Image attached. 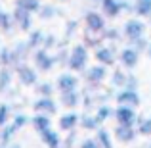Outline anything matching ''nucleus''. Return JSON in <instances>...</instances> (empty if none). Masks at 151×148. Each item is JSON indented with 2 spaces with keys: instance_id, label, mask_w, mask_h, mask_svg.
<instances>
[{
  "instance_id": "obj_29",
  "label": "nucleus",
  "mask_w": 151,
  "mask_h": 148,
  "mask_svg": "<svg viewBox=\"0 0 151 148\" xmlns=\"http://www.w3.org/2000/svg\"><path fill=\"white\" fill-rule=\"evenodd\" d=\"M134 14L138 17H151V0H134Z\"/></svg>"
},
{
  "instance_id": "obj_6",
  "label": "nucleus",
  "mask_w": 151,
  "mask_h": 148,
  "mask_svg": "<svg viewBox=\"0 0 151 148\" xmlns=\"http://www.w3.org/2000/svg\"><path fill=\"white\" fill-rule=\"evenodd\" d=\"M84 27L92 33H103L107 27V17L101 14V10H88L84 14Z\"/></svg>"
},
{
  "instance_id": "obj_43",
  "label": "nucleus",
  "mask_w": 151,
  "mask_h": 148,
  "mask_svg": "<svg viewBox=\"0 0 151 148\" xmlns=\"http://www.w3.org/2000/svg\"><path fill=\"white\" fill-rule=\"evenodd\" d=\"M75 142H77V129L67 133V137L61 142V148H75Z\"/></svg>"
},
{
  "instance_id": "obj_36",
  "label": "nucleus",
  "mask_w": 151,
  "mask_h": 148,
  "mask_svg": "<svg viewBox=\"0 0 151 148\" xmlns=\"http://www.w3.org/2000/svg\"><path fill=\"white\" fill-rule=\"evenodd\" d=\"M136 131L142 137H151V117H138L136 121Z\"/></svg>"
},
{
  "instance_id": "obj_21",
  "label": "nucleus",
  "mask_w": 151,
  "mask_h": 148,
  "mask_svg": "<svg viewBox=\"0 0 151 148\" xmlns=\"http://www.w3.org/2000/svg\"><path fill=\"white\" fill-rule=\"evenodd\" d=\"M37 15L40 19H44V21H50V19H55L61 15V10H59L55 4H42L40 10L37 12Z\"/></svg>"
},
{
  "instance_id": "obj_44",
  "label": "nucleus",
  "mask_w": 151,
  "mask_h": 148,
  "mask_svg": "<svg viewBox=\"0 0 151 148\" xmlns=\"http://www.w3.org/2000/svg\"><path fill=\"white\" fill-rule=\"evenodd\" d=\"M126 89H134V90H138V87H140V81H138V77L136 75H130L128 73V77H126Z\"/></svg>"
},
{
  "instance_id": "obj_16",
  "label": "nucleus",
  "mask_w": 151,
  "mask_h": 148,
  "mask_svg": "<svg viewBox=\"0 0 151 148\" xmlns=\"http://www.w3.org/2000/svg\"><path fill=\"white\" fill-rule=\"evenodd\" d=\"M59 102H61V106L69 108V110H75V108H78L81 102H82V93L78 89L63 90V93H59Z\"/></svg>"
},
{
  "instance_id": "obj_13",
  "label": "nucleus",
  "mask_w": 151,
  "mask_h": 148,
  "mask_svg": "<svg viewBox=\"0 0 151 148\" xmlns=\"http://www.w3.org/2000/svg\"><path fill=\"white\" fill-rule=\"evenodd\" d=\"M122 4H124V0H101L100 2V10H101V14L105 15L107 19H115L121 14H124Z\"/></svg>"
},
{
  "instance_id": "obj_37",
  "label": "nucleus",
  "mask_w": 151,
  "mask_h": 148,
  "mask_svg": "<svg viewBox=\"0 0 151 148\" xmlns=\"http://www.w3.org/2000/svg\"><path fill=\"white\" fill-rule=\"evenodd\" d=\"M69 52L71 48H65V44H59L58 46V52H55V63L58 66H65L67 67V63H69Z\"/></svg>"
},
{
  "instance_id": "obj_5",
  "label": "nucleus",
  "mask_w": 151,
  "mask_h": 148,
  "mask_svg": "<svg viewBox=\"0 0 151 148\" xmlns=\"http://www.w3.org/2000/svg\"><path fill=\"white\" fill-rule=\"evenodd\" d=\"M15 75H17V81L23 87H35L38 83V69L35 66H29L27 62L19 63L15 67Z\"/></svg>"
},
{
  "instance_id": "obj_50",
  "label": "nucleus",
  "mask_w": 151,
  "mask_h": 148,
  "mask_svg": "<svg viewBox=\"0 0 151 148\" xmlns=\"http://www.w3.org/2000/svg\"><path fill=\"white\" fill-rule=\"evenodd\" d=\"M0 14H2V6H0Z\"/></svg>"
},
{
  "instance_id": "obj_38",
  "label": "nucleus",
  "mask_w": 151,
  "mask_h": 148,
  "mask_svg": "<svg viewBox=\"0 0 151 148\" xmlns=\"http://www.w3.org/2000/svg\"><path fill=\"white\" fill-rule=\"evenodd\" d=\"M15 6L25 8V10H29L31 14H37V12L40 10L42 2H40V0H15Z\"/></svg>"
},
{
  "instance_id": "obj_20",
  "label": "nucleus",
  "mask_w": 151,
  "mask_h": 148,
  "mask_svg": "<svg viewBox=\"0 0 151 148\" xmlns=\"http://www.w3.org/2000/svg\"><path fill=\"white\" fill-rule=\"evenodd\" d=\"M78 125L82 127L84 131H98L100 127L103 125V123L98 119L96 114H90V112H84V114L81 115V123Z\"/></svg>"
},
{
  "instance_id": "obj_41",
  "label": "nucleus",
  "mask_w": 151,
  "mask_h": 148,
  "mask_svg": "<svg viewBox=\"0 0 151 148\" xmlns=\"http://www.w3.org/2000/svg\"><path fill=\"white\" fill-rule=\"evenodd\" d=\"M12 121V108L8 104H0V127Z\"/></svg>"
},
{
  "instance_id": "obj_35",
  "label": "nucleus",
  "mask_w": 151,
  "mask_h": 148,
  "mask_svg": "<svg viewBox=\"0 0 151 148\" xmlns=\"http://www.w3.org/2000/svg\"><path fill=\"white\" fill-rule=\"evenodd\" d=\"M78 31V21L77 19H69V21L65 23V33H63V41H59V44H67V42L71 41V39L77 35Z\"/></svg>"
},
{
  "instance_id": "obj_49",
  "label": "nucleus",
  "mask_w": 151,
  "mask_h": 148,
  "mask_svg": "<svg viewBox=\"0 0 151 148\" xmlns=\"http://www.w3.org/2000/svg\"><path fill=\"white\" fill-rule=\"evenodd\" d=\"M147 56L151 58V44H149V48H147Z\"/></svg>"
},
{
  "instance_id": "obj_24",
  "label": "nucleus",
  "mask_w": 151,
  "mask_h": 148,
  "mask_svg": "<svg viewBox=\"0 0 151 148\" xmlns=\"http://www.w3.org/2000/svg\"><path fill=\"white\" fill-rule=\"evenodd\" d=\"M126 77H128V73L126 71H122V67H117V69L111 73V77H109V85L113 87V89H124V85H126Z\"/></svg>"
},
{
  "instance_id": "obj_42",
  "label": "nucleus",
  "mask_w": 151,
  "mask_h": 148,
  "mask_svg": "<svg viewBox=\"0 0 151 148\" xmlns=\"http://www.w3.org/2000/svg\"><path fill=\"white\" fill-rule=\"evenodd\" d=\"M12 123H14V125L17 127V129H23V127H25L27 123H31V117H27L25 114H21V112H19V114L12 115Z\"/></svg>"
},
{
  "instance_id": "obj_32",
  "label": "nucleus",
  "mask_w": 151,
  "mask_h": 148,
  "mask_svg": "<svg viewBox=\"0 0 151 148\" xmlns=\"http://www.w3.org/2000/svg\"><path fill=\"white\" fill-rule=\"evenodd\" d=\"M35 87H37L38 96H54V93L58 90L55 83H52V81H38Z\"/></svg>"
},
{
  "instance_id": "obj_26",
  "label": "nucleus",
  "mask_w": 151,
  "mask_h": 148,
  "mask_svg": "<svg viewBox=\"0 0 151 148\" xmlns=\"http://www.w3.org/2000/svg\"><path fill=\"white\" fill-rule=\"evenodd\" d=\"M0 66L2 67H17V60H15V54L12 48H0Z\"/></svg>"
},
{
  "instance_id": "obj_25",
  "label": "nucleus",
  "mask_w": 151,
  "mask_h": 148,
  "mask_svg": "<svg viewBox=\"0 0 151 148\" xmlns=\"http://www.w3.org/2000/svg\"><path fill=\"white\" fill-rule=\"evenodd\" d=\"M17 127H15L14 125V123H6V125H4V127H0V142H2V144H10V142L12 141H14V139H15V133H17Z\"/></svg>"
},
{
  "instance_id": "obj_4",
  "label": "nucleus",
  "mask_w": 151,
  "mask_h": 148,
  "mask_svg": "<svg viewBox=\"0 0 151 148\" xmlns=\"http://www.w3.org/2000/svg\"><path fill=\"white\" fill-rule=\"evenodd\" d=\"M82 77H84V83L90 87H101L107 79V66H88L84 71H82Z\"/></svg>"
},
{
  "instance_id": "obj_12",
  "label": "nucleus",
  "mask_w": 151,
  "mask_h": 148,
  "mask_svg": "<svg viewBox=\"0 0 151 148\" xmlns=\"http://www.w3.org/2000/svg\"><path fill=\"white\" fill-rule=\"evenodd\" d=\"M113 135H115V139H117V142H121V144H132V142L136 141V137H138V131H136L134 125H122V123H117Z\"/></svg>"
},
{
  "instance_id": "obj_2",
  "label": "nucleus",
  "mask_w": 151,
  "mask_h": 148,
  "mask_svg": "<svg viewBox=\"0 0 151 148\" xmlns=\"http://www.w3.org/2000/svg\"><path fill=\"white\" fill-rule=\"evenodd\" d=\"M94 58H96L98 63L111 67L119 62V48L115 44H111V42H103L101 46H98L94 50Z\"/></svg>"
},
{
  "instance_id": "obj_45",
  "label": "nucleus",
  "mask_w": 151,
  "mask_h": 148,
  "mask_svg": "<svg viewBox=\"0 0 151 148\" xmlns=\"http://www.w3.org/2000/svg\"><path fill=\"white\" fill-rule=\"evenodd\" d=\"M81 148H101L100 142H98V139H84V141L81 142Z\"/></svg>"
},
{
  "instance_id": "obj_3",
  "label": "nucleus",
  "mask_w": 151,
  "mask_h": 148,
  "mask_svg": "<svg viewBox=\"0 0 151 148\" xmlns=\"http://www.w3.org/2000/svg\"><path fill=\"white\" fill-rule=\"evenodd\" d=\"M33 66L37 67L38 71L42 73H48V71L54 69L55 63V56L52 54V50H46V48H37L33 52Z\"/></svg>"
},
{
  "instance_id": "obj_18",
  "label": "nucleus",
  "mask_w": 151,
  "mask_h": 148,
  "mask_svg": "<svg viewBox=\"0 0 151 148\" xmlns=\"http://www.w3.org/2000/svg\"><path fill=\"white\" fill-rule=\"evenodd\" d=\"M52 115H48V114H35L33 117H31V125H33V129L37 131L38 135L40 133H44V131H48V129H52Z\"/></svg>"
},
{
  "instance_id": "obj_7",
  "label": "nucleus",
  "mask_w": 151,
  "mask_h": 148,
  "mask_svg": "<svg viewBox=\"0 0 151 148\" xmlns=\"http://www.w3.org/2000/svg\"><path fill=\"white\" fill-rule=\"evenodd\" d=\"M113 117H115L117 123H122V125H134V127H136V121H138L140 115L136 114V108H134V106H128V104H117Z\"/></svg>"
},
{
  "instance_id": "obj_39",
  "label": "nucleus",
  "mask_w": 151,
  "mask_h": 148,
  "mask_svg": "<svg viewBox=\"0 0 151 148\" xmlns=\"http://www.w3.org/2000/svg\"><path fill=\"white\" fill-rule=\"evenodd\" d=\"M128 44L132 46V48H136V50L142 54V52H147V48H149V44H151V42H149V39L144 35V37H140V39H134V41H128Z\"/></svg>"
},
{
  "instance_id": "obj_48",
  "label": "nucleus",
  "mask_w": 151,
  "mask_h": 148,
  "mask_svg": "<svg viewBox=\"0 0 151 148\" xmlns=\"http://www.w3.org/2000/svg\"><path fill=\"white\" fill-rule=\"evenodd\" d=\"M144 148H151V141H149V142H145V144H144Z\"/></svg>"
},
{
  "instance_id": "obj_46",
  "label": "nucleus",
  "mask_w": 151,
  "mask_h": 148,
  "mask_svg": "<svg viewBox=\"0 0 151 148\" xmlns=\"http://www.w3.org/2000/svg\"><path fill=\"white\" fill-rule=\"evenodd\" d=\"M6 148H23V144H21V142H15V141H12V142H10V144H8Z\"/></svg>"
},
{
  "instance_id": "obj_30",
  "label": "nucleus",
  "mask_w": 151,
  "mask_h": 148,
  "mask_svg": "<svg viewBox=\"0 0 151 148\" xmlns=\"http://www.w3.org/2000/svg\"><path fill=\"white\" fill-rule=\"evenodd\" d=\"M15 27V19H14V14L12 12H4L0 14V31H4V33H12Z\"/></svg>"
},
{
  "instance_id": "obj_11",
  "label": "nucleus",
  "mask_w": 151,
  "mask_h": 148,
  "mask_svg": "<svg viewBox=\"0 0 151 148\" xmlns=\"http://www.w3.org/2000/svg\"><path fill=\"white\" fill-rule=\"evenodd\" d=\"M78 85H81V81H78V73H75V71H71V69L65 71V73H59L58 79H55V87H58L59 93L78 89Z\"/></svg>"
},
{
  "instance_id": "obj_17",
  "label": "nucleus",
  "mask_w": 151,
  "mask_h": 148,
  "mask_svg": "<svg viewBox=\"0 0 151 148\" xmlns=\"http://www.w3.org/2000/svg\"><path fill=\"white\" fill-rule=\"evenodd\" d=\"M81 123V115L75 114V112H67V114H63L61 117H59L58 125L61 131H65V133H69V131H75L77 129V125Z\"/></svg>"
},
{
  "instance_id": "obj_34",
  "label": "nucleus",
  "mask_w": 151,
  "mask_h": 148,
  "mask_svg": "<svg viewBox=\"0 0 151 148\" xmlns=\"http://www.w3.org/2000/svg\"><path fill=\"white\" fill-rule=\"evenodd\" d=\"M94 114L98 115V119H100L101 123H105L107 119H111V117L115 115V108H111L109 104H98Z\"/></svg>"
},
{
  "instance_id": "obj_47",
  "label": "nucleus",
  "mask_w": 151,
  "mask_h": 148,
  "mask_svg": "<svg viewBox=\"0 0 151 148\" xmlns=\"http://www.w3.org/2000/svg\"><path fill=\"white\" fill-rule=\"evenodd\" d=\"M90 2H92V4H98V6H100V2H101V0H90Z\"/></svg>"
},
{
  "instance_id": "obj_9",
  "label": "nucleus",
  "mask_w": 151,
  "mask_h": 148,
  "mask_svg": "<svg viewBox=\"0 0 151 148\" xmlns=\"http://www.w3.org/2000/svg\"><path fill=\"white\" fill-rule=\"evenodd\" d=\"M14 19H15V27H17L19 31H23V33H29L31 29H33V15L29 10H25V8H19L15 6L14 8Z\"/></svg>"
},
{
  "instance_id": "obj_15",
  "label": "nucleus",
  "mask_w": 151,
  "mask_h": 148,
  "mask_svg": "<svg viewBox=\"0 0 151 148\" xmlns=\"http://www.w3.org/2000/svg\"><path fill=\"white\" fill-rule=\"evenodd\" d=\"M33 110L38 112V114L54 115L55 112H58V102L54 100V96H38L33 102Z\"/></svg>"
},
{
  "instance_id": "obj_10",
  "label": "nucleus",
  "mask_w": 151,
  "mask_h": 148,
  "mask_svg": "<svg viewBox=\"0 0 151 148\" xmlns=\"http://www.w3.org/2000/svg\"><path fill=\"white\" fill-rule=\"evenodd\" d=\"M119 62H121V66L124 67V69H134V67L138 66V62H140V52L136 48H132V46H122L121 50H119Z\"/></svg>"
},
{
  "instance_id": "obj_19",
  "label": "nucleus",
  "mask_w": 151,
  "mask_h": 148,
  "mask_svg": "<svg viewBox=\"0 0 151 148\" xmlns=\"http://www.w3.org/2000/svg\"><path fill=\"white\" fill-rule=\"evenodd\" d=\"M40 139H42V142H44L46 148H61V142H63L61 135L55 129H48V131H44V133H40Z\"/></svg>"
},
{
  "instance_id": "obj_31",
  "label": "nucleus",
  "mask_w": 151,
  "mask_h": 148,
  "mask_svg": "<svg viewBox=\"0 0 151 148\" xmlns=\"http://www.w3.org/2000/svg\"><path fill=\"white\" fill-rule=\"evenodd\" d=\"M12 81H14L12 67H2V69H0V93H6V90H10Z\"/></svg>"
},
{
  "instance_id": "obj_33",
  "label": "nucleus",
  "mask_w": 151,
  "mask_h": 148,
  "mask_svg": "<svg viewBox=\"0 0 151 148\" xmlns=\"http://www.w3.org/2000/svg\"><path fill=\"white\" fill-rule=\"evenodd\" d=\"M96 139H98V142H100L101 148H115L113 137H111V133L105 129V127H100V129L96 131Z\"/></svg>"
},
{
  "instance_id": "obj_28",
  "label": "nucleus",
  "mask_w": 151,
  "mask_h": 148,
  "mask_svg": "<svg viewBox=\"0 0 151 148\" xmlns=\"http://www.w3.org/2000/svg\"><path fill=\"white\" fill-rule=\"evenodd\" d=\"M103 41L105 42H111V44H117L119 41L122 39V29H119V27H105L101 33Z\"/></svg>"
},
{
  "instance_id": "obj_27",
  "label": "nucleus",
  "mask_w": 151,
  "mask_h": 148,
  "mask_svg": "<svg viewBox=\"0 0 151 148\" xmlns=\"http://www.w3.org/2000/svg\"><path fill=\"white\" fill-rule=\"evenodd\" d=\"M44 31H40V29H31L29 31V37H27V42H29V46L33 50H37V48H42V42H44Z\"/></svg>"
},
{
  "instance_id": "obj_23",
  "label": "nucleus",
  "mask_w": 151,
  "mask_h": 148,
  "mask_svg": "<svg viewBox=\"0 0 151 148\" xmlns=\"http://www.w3.org/2000/svg\"><path fill=\"white\" fill-rule=\"evenodd\" d=\"M14 54H15V60H17V66L19 63H23V62H27V58H29V54H31V46H29V42L27 41H19V42H15V46L14 48Z\"/></svg>"
},
{
  "instance_id": "obj_1",
  "label": "nucleus",
  "mask_w": 151,
  "mask_h": 148,
  "mask_svg": "<svg viewBox=\"0 0 151 148\" xmlns=\"http://www.w3.org/2000/svg\"><path fill=\"white\" fill-rule=\"evenodd\" d=\"M88 62H90V48L86 44H75L69 52L67 67L71 71H75V73H82L88 67Z\"/></svg>"
},
{
  "instance_id": "obj_14",
  "label": "nucleus",
  "mask_w": 151,
  "mask_h": 148,
  "mask_svg": "<svg viewBox=\"0 0 151 148\" xmlns=\"http://www.w3.org/2000/svg\"><path fill=\"white\" fill-rule=\"evenodd\" d=\"M115 100H117V104H128V106H134V108H138V106H140V102H142L140 93L134 90V89H126V87L117 90Z\"/></svg>"
},
{
  "instance_id": "obj_8",
  "label": "nucleus",
  "mask_w": 151,
  "mask_h": 148,
  "mask_svg": "<svg viewBox=\"0 0 151 148\" xmlns=\"http://www.w3.org/2000/svg\"><path fill=\"white\" fill-rule=\"evenodd\" d=\"M145 35V23L138 17L126 19L124 25H122V37L126 41H134V39H140Z\"/></svg>"
},
{
  "instance_id": "obj_40",
  "label": "nucleus",
  "mask_w": 151,
  "mask_h": 148,
  "mask_svg": "<svg viewBox=\"0 0 151 148\" xmlns=\"http://www.w3.org/2000/svg\"><path fill=\"white\" fill-rule=\"evenodd\" d=\"M59 46V39L55 37L54 33H46L44 35V42H42V48L46 50H55Z\"/></svg>"
},
{
  "instance_id": "obj_22",
  "label": "nucleus",
  "mask_w": 151,
  "mask_h": 148,
  "mask_svg": "<svg viewBox=\"0 0 151 148\" xmlns=\"http://www.w3.org/2000/svg\"><path fill=\"white\" fill-rule=\"evenodd\" d=\"M103 37H101V33H92V31H88L86 29L84 31V35H82V44H86L90 50H96L98 46H101L103 44Z\"/></svg>"
}]
</instances>
